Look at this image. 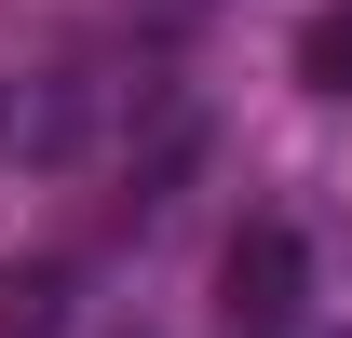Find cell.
<instances>
[{
	"label": "cell",
	"instance_id": "obj_1",
	"mask_svg": "<svg viewBox=\"0 0 352 338\" xmlns=\"http://www.w3.org/2000/svg\"><path fill=\"white\" fill-rule=\"evenodd\" d=\"M217 297H230L244 338H298V311H311V244L285 230V216H258V230L217 257Z\"/></svg>",
	"mask_w": 352,
	"mask_h": 338
},
{
	"label": "cell",
	"instance_id": "obj_2",
	"mask_svg": "<svg viewBox=\"0 0 352 338\" xmlns=\"http://www.w3.org/2000/svg\"><path fill=\"white\" fill-rule=\"evenodd\" d=\"M0 338H68V257H0Z\"/></svg>",
	"mask_w": 352,
	"mask_h": 338
},
{
	"label": "cell",
	"instance_id": "obj_3",
	"mask_svg": "<svg viewBox=\"0 0 352 338\" xmlns=\"http://www.w3.org/2000/svg\"><path fill=\"white\" fill-rule=\"evenodd\" d=\"M82 135H95V95H82V82H41V95H28V122H14V149H41V163H68Z\"/></svg>",
	"mask_w": 352,
	"mask_h": 338
},
{
	"label": "cell",
	"instance_id": "obj_4",
	"mask_svg": "<svg viewBox=\"0 0 352 338\" xmlns=\"http://www.w3.org/2000/svg\"><path fill=\"white\" fill-rule=\"evenodd\" d=\"M190 163H204V122L176 109V122L149 135V149H135V203H176V190H190Z\"/></svg>",
	"mask_w": 352,
	"mask_h": 338
},
{
	"label": "cell",
	"instance_id": "obj_5",
	"mask_svg": "<svg viewBox=\"0 0 352 338\" xmlns=\"http://www.w3.org/2000/svg\"><path fill=\"white\" fill-rule=\"evenodd\" d=\"M298 82L311 95H352V0H325V14L298 27Z\"/></svg>",
	"mask_w": 352,
	"mask_h": 338
},
{
	"label": "cell",
	"instance_id": "obj_6",
	"mask_svg": "<svg viewBox=\"0 0 352 338\" xmlns=\"http://www.w3.org/2000/svg\"><path fill=\"white\" fill-rule=\"evenodd\" d=\"M298 338H352V325H298Z\"/></svg>",
	"mask_w": 352,
	"mask_h": 338
},
{
	"label": "cell",
	"instance_id": "obj_7",
	"mask_svg": "<svg viewBox=\"0 0 352 338\" xmlns=\"http://www.w3.org/2000/svg\"><path fill=\"white\" fill-rule=\"evenodd\" d=\"M0 135H14V95H0Z\"/></svg>",
	"mask_w": 352,
	"mask_h": 338
}]
</instances>
